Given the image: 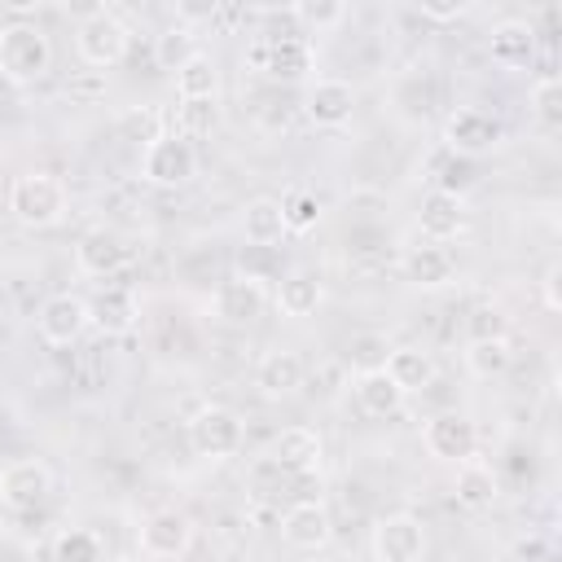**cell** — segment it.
<instances>
[{"mask_svg":"<svg viewBox=\"0 0 562 562\" xmlns=\"http://www.w3.org/2000/svg\"><path fill=\"white\" fill-rule=\"evenodd\" d=\"M53 70V40L35 22H4L0 26V79L13 88H31Z\"/></svg>","mask_w":562,"mask_h":562,"instance_id":"obj_1","label":"cell"},{"mask_svg":"<svg viewBox=\"0 0 562 562\" xmlns=\"http://www.w3.org/2000/svg\"><path fill=\"white\" fill-rule=\"evenodd\" d=\"M70 211V193L53 171H22L9 184V215L22 228H53Z\"/></svg>","mask_w":562,"mask_h":562,"instance_id":"obj_2","label":"cell"},{"mask_svg":"<svg viewBox=\"0 0 562 562\" xmlns=\"http://www.w3.org/2000/svg\"><path fill=\"white\" fill-rule=\"evenodd\" d=\"M127 48H132V31H127V22H123L119 13H110V9H92V13L75 26V53H79L83 66L110 70V66H119V61L127 57Z\"/></svg>","mask_w":562,"mask_h":562,"instance_id":"obj_3","label":"cell"},{"mask_svg":"<svg viewBox=\"0 0 562 562\" xmlns=\"http://www.w3.org/2000/svg\"><path fill=\"white\" fill-rule=\"evenodd\" d=\"M140 176L154 184V189H180L198 176V149L193 140H184L180 132H162L145 145L140 154Z\"/></svg>","mask_w":562,"mask_h":562,"instance_id":"obj_4","label":"cell"},{"mask_svg":"<svg viewBox=\"0 0 562 562\" xmlns=\"http://www.w3.org/2000/svg\"><path fill=\"white\" fill-rule=\"evenodd\" d=\"M501 140H505V123L496 114L479 110V105H457L443 119V149L448 154L479 158V154H492Z\"/></svg>","mask_w":562,"mask_h":562,"instance_id":"obj_5","label":"cell"},{"mask_svg":"<svg viewBox=\"0 0 562 562\" xmlns=\"http://www.w3.org/2000/svg\"><path fill=\"white\" fill-rule=\"evenodd\" d=\"M241 439H246V426L233 408H220V404H206L193 413L189 422V443L198 457H211V461H224V457H237L241 452Z\"/></svg>","mask_w":562,"mask_h":562,"instance_id":"obj_6","label":"cell"},{"mask_svg":"<svg viewBox=\"0 0 562 562\" xmlns=\"http://www.w3.org/2000/svg\"><path fill=\"white\" fill-rule=\"evenodd\" d=\"M263 75L281 79V83H303L312 75V44L307 35H263L250 44L246 53Z\"/></svg>","mask_w":562,"mask_h":562,"instance_id":"obj_7","label":"cell"},{"mask_svg":"<svg viewBox=\"0 0 562 562\" xmlns=\"http://www.w3.org/2000/svg\"><path fill=\"white\" fill-rule=\"evenodd\" d=\"M430 549L426 522L417 514H382L373 527V558L378 562H422Z\"/></svg>","mask_w":562,"mask_h":562,"instance_id":"obj_8","label":"cell"},{"mask_svg":"<svg viewBox=\"0 0 562 562\" xmlns=\"http://www.w3.org/2000/svg\"><path fill=\"white\" fill-rule=\"evenodd\" d=\"M140 553L145 558H158V562H176L189 553L193 544V518L180 514V509H154L145 522H140Z\"/></svg>","mask_w":562,"mask_h":562,"instance_id":"obj_9","label":"cell"},{"mask_svg":"<svg viewBox=\"0 0 562 562\" xmlns=\"http://www.w3.org/2000/svg\"><path fill=\"white\" fill-rule=\"evenodd\" d=\"M422 443L435 461H448V465H461L474 457V443H479V430L465 413H435L426 426H422Z\"/></svg>","mask_w":562,"mask_h":562,"instance_id":"obj_10","label":"cell"},{"mask_svg":"<svg viewBox=\"0 0 562 562\" xmlns=\"http://www.w3.org/2000/svg\"><path fill=\"white\" fill-rule=\"evenodd\" d=\"M53 492V470L40 457H18L0 470V501L9 509H35Z\"/></svg>","mask_w":562,"mask_h":562,"instance_id":"obj_11","label":"cell"},{"mask_svg":"<svg viewBox=\"0 0 562 562\" xmlns=\"http://www.w3.org/2000/svg\"><path fill=\"white\" fill-rule=\"evenodd\" d=\"M35 329L48 347H70L88 329V299L79 294H48L35 312Z\"/></svg>","mask_w":562,"mask_h":562,"instance_id":"obj_12","label":"cell"},{"mask_svg":"<svg viewBox=\"0 0 562 562\" xmlns=\"http://www.w3.org/2000/svg\"><path fill=\"white\" fill-rule=\"evenodd\" d=\"M281 540L299 553H316L334 540V518L321 501H294L285 514H281Z\"/></svg>","mask_w":562,"mask_h":562,"instance_id":"obj_13","label":"cell"},{"mask_svg":"<svg viewBox=\"0 0 562 562\" xmlns=\"http://www.w3.org/2000/svg\"><path fill=\"white\" fill-rule=\"evenodd\" d=\"M75 268H79L83 277L110 281L114 272L127 268V241H123L114 228H88V233L75 241Z\"/></svg>","mask_w":562,"mask_h":562,"instance_id":"obj_14","label":"cell"},{"mask_svg":"<svg viewBox=\"0 0 562 562\" xmlns=\"http://www.w3.org/2000/svg\"><path fill=\"white\" fill-rule=\"evenodd\" d=\"M303 114L312 127H342L356 114V88L347 79H316V83H307Z\"/></svg>","mask_w":562,"mask_h":562,"instance_id":"obj_15","label":"cell"},{"mask_svg":"<svg viewBox=\"0 0 562 562\" xmlns=\"http://www.w3.org/2000/svg\"><path fill=\"white\" fill-rule=\"evenodd\" d=\"M140 321V299L127 285H101L88 299V325H97L101 334H132Z\"/></svg>","mask_w":562,"mask_h":562,"instance_id":"obj_16","label":"cell"},{"mask_svg":"<svg viewBox=\"0 0 562 562\" xmlns=\"http://www.w3.org/2000/svg\"><path fill=\"white\" fill-rule=\"evenodd\" d=\"M268 457H272L290 479H312V474L321 470V435H316L312 426H285V430L272 439Z\"/></svg>","mask_w":562,"mask_h":562,"instance_id":"obj_17","label":"cell"},{"mask_svg":"<svg viewBox=\"0 0 562 562\" xmlns=\"http://www.w3.org/2000/svg\"><path fill=\"white\" fill-rule=\"evenodd\" d=\"M263 281H255V277H246V272H237V277H228V281H220L215 285V316L220 321H228V325H250L259 312H263Z\"/></svg>","mask_w":562,"mask_h":562,"instance_id":"obj_18","label":"cell"},{"mask_svg":"<svg viewBox=\"0 0 562 562\" xmlns=\"http://www.w3.org/2000/svg\"><path fill=\"white\" fill-rule=\"evenodd\" d=\"M400 272H404V281L417 285V290H439V285H448V281L457 277V259H452L448 246L422 241V246H413V250L400 259Z\"/></svg>","mask_w":562,"mask_h":562,"instance_id":"obj_19","label":"cell"},{"mask_svg":"<svg viewBox=\"0 0 562 562\" xmlns=\"http://www.w3.org/2000/svg\"><path fill=\"white\" fill-rule=\"evenodd\" d=\"M487 57H492L496 66H505V70L531 66V57H536V31H531L522 18L496 22L492 35H487Z\"/></svg>","mask_w":562,"mask_h":562,"instance_id":"obj_20","label":"cell"},{"mask_svg":"<svg viewBox=\"0 0 562 562\" xmlns=\"http://www.w3.org/2000/svg\"><path fill=\"white\" fill-rule=\"evenodd\" d=\"M255 386L272 400H285L303 386V356L290 351V347H277V351H263L259 364H255Z\"/></svg>","mask_w":562,"mask_h":562,"instance_id":"obj_21","label":"cell"},{"mask_svg":"<svg viewBox=\"0 0 562 562\" xmlns=\"http://www.w3.org/2000/svg\"><path fill=\"white\" fill-rule=\"evenodd\" d=\"M417 228H422V237L435 241V246L452 241V237L465 228V206H461V198H448V193H435V189H430V193L422 198Z\"/></svg>","mask_w":562,"mask_h":562,"instance_id":"obj_22","label":"cell"},{"mask_svg":"<svg viewBox=\"0 0 562 562\" xmlns=\"http://www.w3.org/2000/svg\"><path fill=\"white\" fill-rule=\"evenodd\" d=\"M321 303H325V285H321L316 272L294 268V272H285V277L277 281V312H281V316L303 321V316H316Z\"/></svg>","mask_w":562,"mask_h":562,"instance_id":"obj_23","label":"cell"},{"mask_svg":"<svg viewBox=\"0 0 562 562\" xmlns=\"http://www.w3.org/2000/svg\"><path fill=\"white\" fill-rule=\"evenodd\" d=\"M382 369H386V378H391L404 395L426 391V386L435 382V356H430L426 347H391Z\"/></svg>","mask_w":562,"mask_h":562,"instance_id":"obj_24","label":"cell"},{"mask_svg":"<svg viewBox=\"0 0 562 562\" xmlns=\"http://www.w3.org/2000/svg\"><path fill=\"white\" fill-rule=\"evenodd\" d=\"M452 496H457V505H465V509H487V505L501 496V479H496V470H492L487 461L470 457V461L457 465Z\"/></svg>","mask_w":562,"mask_h":562,"instance_id":"obj_25","label":"cell"},{"mask_svg":"<svg viewBox=\"0 0 562 562\" xmlns=\"http://www.w3.org/2000/svg\"><path fill=\"white\" fill-rule=\"evenodd\" d=\"M220 92V66L211 53H189L180 66H176V97L180 101H215Z\"/></svg>","mask_w":562,"mask_h":562,"instance_id":"obj_26","label":"cell"},{"mask_svg":"<svg viewBox=\"0 0 562 562\" xmlns=\"http://www.w3.org/2000/svg\"><path fill=\"white\" fill-rule=\"evenodd\" d=\"M241 233L250 246L272 250L285 237V215H281V198H250L241 211Z\"/></svg>","mask_w":562,"mask_h":562,"instance_id":"obj_27","label":"cell"},{"mask_svg":"<svg viewBox=\"0 0 562 562\" xmlns=\"http://www.w3.org/2000/svg\"><path fill=\"white\" fill-rule=\"evenodd\" d=\"M356 404L369 417H391L404 408V391L386 378V369H369V373H356Z\"/></svg>","mask_w":562,"mask_h":562,"instance_id":"obj_28","label":"cell"},{"mask_svg":"<svg viewBox=\"0 0 562 562\" xmlns=\"http://www.w3.org/2000/svg\"><path fill=\"white\" fill-rule=\"evenodd\" d=\"M509 360H514V347L505 334L501 338H470V347H465V369L474 378H501L509 369Z\"/></svg>","mask_w":562,"mask_h":562,"instance_id":"obj_29","label":"cell"},{"mask_svg":"<svg viewBox=\"0 0 562 562\" xmlns=\"http://www.w3.org/2000/svg\"><path fill=\"white\" fill-rule=\"evenodd\" d=\"M53 562H105V544L92 527H66L53 540Z\"/></svg>","mask_w":562,"mask_h":562,"instance_id":"obj_30","label":"cell"},{"mask_svg":"<svg viewBox=\"0 0 562 562\" xmlns=\"http://www.w3.org/2000/svg\"><path fill=\"white\" fill-rule=\"evenodd\" d=\"M281 215H285V233H312L321 224V198L307 189H290L281 198Z\"/></svg>","mask_w":562,"mask_h":562,"instance_id":"obj_31","label":"cell"},{"mask_svg":"<svg viewBox=\"0 0 562 562\" xmlns=\"http://www.w3.org/2000/svg\"><path fill=\"white\" fill-rule=\"evenodd\" d=\"M531 114H536V123L544 132H558L562 127V88H558L553 75L536 79V88H531Z\"/></svg>","mask_w":562,"mask_h":562,"instance_id":"obj_32","label":"cell"},{"mask_svg":"<svg viewBox=\"0 0 562 562\" xmlns=\"http://www.w3.org/2000/svg\"><path fill=\"white\" fill-rule=\"evenodd\" d=\"M465 189H474V158H461V154H443V162H439V176H435V193L461 198Z\"/></svg>","mask_w":562,"mask_h":562,"instance_id":"obj_33","label":"cell"},{"mask_svg":"<svg viewBox=\"0 0 562 562\" xmlns=\"http://www.w3.org/2000/svg\"><path fill=\"white\" fill-rule=\"evenodd\" d=\"M285 483H290V474H285L268 452L255 457V465H250V474H246V487H250L255 501H272V496H281Z\"/></svg>","mask_w":562,"mask_h":562,"instance_id":"obj_34","label":"cell"},{"mask_svg":"<svg viewBox=\"0 0 562 562\" xmlns=\"http://www.w3.org/2000/svg\"><path fill=\"white\" fill-rule=\"evenodd\" d=\"M290 18H299L307 31H329V26H338L342 18H347V4H338V0H303V4H290Z\"/></svg>","mask_w":562,"mask_h":562,"instance_id":"obj_35","label":"cell"},{"mask_svg":"<svg viewBox=\"0 0 562 562\" xmlns=\"http://www.w3.org/2000/svg\"><path fill=\"white\" fill-rule=\"evenodd\" d=\"M220 123V110L215 101H180V136L193 140V136H211Z\"/></svg>","mask_w":562,"mask_h":562,"instance_id":"obj_36","label":"cell"},{"mask_svg":"<svg viewBox=\"0 0 562 562\" xmlns=\"http://www.w3.org/2000/svg\"><path fill=\"white\" fill-rule=\"evenodd\" d=\"M386 338L382 334H356L351 338V347H347V356L356 360V373H369V369H382L386 364Z\"/></svg>","mask_w":562,"mask_h":562,"instance_id":"obj_37","label":"cell"},{"mask_svg":"<svg viewBox=\"0 0 562 562\" xmlns=\"http://www.w3.org/2000/svg\"><path fill=\"white\" fill-rule=\"evenodd\" d=\"M189 53H198V48H193V31H189V26H171V31H162V35H158V66L176 70Z\"/></svg>","mask_w":562,"mask_h":562,"instance_id":"obj_38","label":"cell"},{"mask_svg":"<svg viewBox=\"0 0 562 562\" xmlns=\"http://www.w3.org/2000/svg\"><path fill=\"white\" fill-rule=\"evenodd\" d=\"M158 123H162V119H158V110H132V114H123V123H119V127H123L132 140H145V145H149L154 136H162V132H158Z\"/></svg>","mask_w":562,"mask_h":562,"instance_id":"obj_39","label":"cell"},{"mask_svg":"<svg viewBox=\"0 0 562 562\" xmlns=\"http://www.w3.org/2000/svg\"><path fill=\"white\" fill-rule=\"evenodd\" d=\"M417 9H422V18H430V22H457V18H465V13H470V4H465V0H448V4L422 0Z\"/></svg>","mask_w":562,"mask_h":562,"instance_id":"obj_40","label":"cell"},{"mask_svg":"<svg viewBox=\"0 0 562 562\" xmlns=\"http://www.w3.org/2000/svg\"><path fill=\"white\" fill-rule=\"evenodd\" d=\"M259 127H263V132H285V127H290V110H285V105H268V110L259 114Z\"/></svg>","mask_w":562,"mask_h":562,"instance_id":"obj_41","label":"cell"},{"mask_svg":"<svg viewBox=\"0 0 562 562\" xmlns=\"http://www.w3.org/2000/svg\"><path fill=\"white\" fill-rule=\"evenodd\" d=\"M540 294H544V307H549V312H558V307H562V299H558V263H549V268H544Z\"/></svg>","mask_w":562,"mask_h":562,"instance_id":"obj_42","label":"cell"},{"mask_svg":"<svg viewBox=\"0 0 562 562\" xmlns=\"http://www.w3.org/2000/svg\"><path fill=\"white\" fill-rule=\"evenodd\" d=\"M540 562H553V558H540Z\"/></svg>","mask_w":562,"mask_h":562,"instance_id":"obj_43","label":"cell"}]
</instances>
